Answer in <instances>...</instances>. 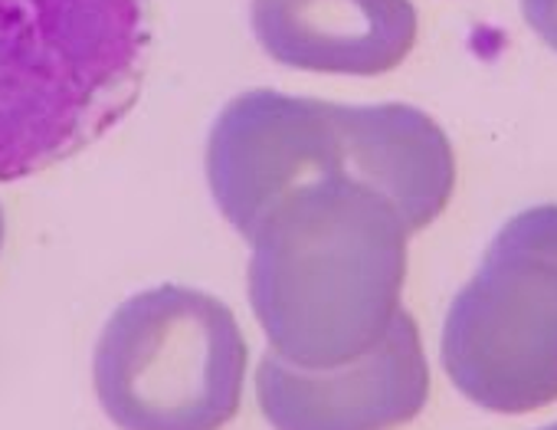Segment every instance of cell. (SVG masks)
Listing matches in <instances>:
<instances>
[{"mask_svg":"<svg viewBox=\"0 0 557 430\" xmlns=\"http://www.w3.org/2000/svg\"><path fill=\"white\" fill-rule=\"evenodd\" d=\"M407 241L400 210L351 177L289 191L249 241V306L272 355L306 371L368 355L400 312Z\"/></svg>","mask_w":557,"mask_h":430,"instance_id":"cell-1","label":"cell"},{"mask_svg":"<svg viewBox=\"0 0 557 430\" xmlns=\"http://www.w3.org/2000/svg\"><path fill=\"white\" fill-rule=\"evenodd\" d=\"M148 0H0V181L53 168L138 102Z\"/></svg>","mask_w":557,"mask_h":430,"instance_id":"cell-2","label":"cell"},{"mask_svg":"<svg viewBox=\"0 0 557 430\" xmlns=\"http://www.w3.org/2000/svg\"><path fill=\"white\" fill-rule=\"evenodd\" d=\"M249 348L226 303L161 283L106 322L92 384L122 430H223L243 401Z\"/></svg>","mask_w":557,"mask_h":430,"instance_id":"cell-3","label":"cell"},{"mask_svg":"<svg viewBox=\"0 0 557 430\" xmlns=\"http://www.w3.org/2000/svg\"><path fill=\"white\" fill-rule=\"evenodd\" d=\"M440 358L456 391L485 410L557 401V204L515 213L492 237L446 312Z\"/></svg>","mask_w":557,"mask_h":430,"instance_id":"cell-4","label":"cell"},{"mask_svg":"<svg viewBox=\"0 0 557 430\" xmlns=\"http://www.w3.org/2000/svg\"><path fill=\"white\" fill-rule=\"evenodd\" d=\"M207 181L223 218L252 241L289 191L351 177L342 102L252 89L223 106L207 135Z\"/></svg>","mask_w":557,"mask_h":430,"instance_id":"cell-5","label":"cell"},{"mask_svg":"<svg viewBox=\"0 0 557 430\" xmlns=\"http://www.w3.org/2000/svg\"><path fill=\"white\" fill-rule=\"evenodd\" d=\"M256 397L275 430H394L430 397L420 329L400 309L368 355L329 371H306L269 352L256 371Z\"/></svg>","mask_w":557,"mask_h":430,"instance_id":"cell-6","label":"cell"},{"mask_svg":"<svg viewBox=\"0 0 557 430\" xmlns=\"http://www.w3.org/2000/svg\"><path fill=\"white\" fill-rule=\"evenodd\" d=\"M259 47L293 70L381 76L417 44L410 0H252Z\"/></svg>","mask_w":557,"mask_h":430,"instance_id":"cell-7","label":"cell"},{"mask_svg":"<svg viewBox=\"0 0 557 430\" xmlns=\"http://www.w3.org/2000/svg\"><path fill=\"white\" fill-rule=\"evenodd\" d=\"M521 14L531 24V30L557 50V0H521Z\"/></svg>","mask_w":557,"mask_h":430,"instance_id":"cell-8","label":"cell"},{"mask_svg":"<svg viewBox=\"0 0 557 430\" xmlns=\"http://www.w3.org/2000/svg\"><path fill=\"white\" fill-rule=\"evenodd\" d=\"M0 247H4V207H0Z\"/></svg>","mask_w":557,"mask_h":430,"instance_id":"cell-9","label":"cell"},{"mask_svg":"<svg viewBox=\"0 0 557 430\" xmlns=\"http://www.w3.org/2000/svg\"><path fill=\"white\" fill-rule=\"evenodd\" d=\"M541 430H557V423H547V427H541Z\"/></svg>","mask_w":557,"mask_h":430,"instance_id":"cell-10","label":"cell"}]
</instances>
